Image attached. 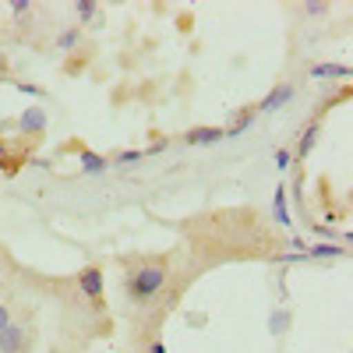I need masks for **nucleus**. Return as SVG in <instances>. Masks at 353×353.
<instances>
[{
  "label": "nucleus",
  "mask_w": 353,
  "mask_h": 353,
  "mask_svg": "<svg viewBox=\"0 0 353 353\" xmlns=\"http://www.w3.org/2000/svg\"><path fill=\"white\" fill-rule=\"evenodd\" d=\"M269 329H272V336H283V332L290 329V311H286V307H276V311H272Z\"/></svg>",
  "instance_id": "nucleus-14"
},
{
  "label": "nucleus",
  "mask_w": 353,
  "mask_h": 353,
  "mask_svg": "<svg viewBox=\"0 0 353 353\" xmlns=\"http://www.w3.org/2000/svg\"><path fill=\"white\" fill-rule=\"evenodd\" d=\"M166 149H170V141H166V138H156L149 149H145V156H159V152H166Z\"/></svg>",
  "instance_id": "nucleus-21"
},
{
  "label": "nucleus",
  "mask_w": 353,
  "mask_h": 353,
  "mask_svg": "<svg viewBox=\"0 0 353 353\" xmlns=\"http://www.w3.org/2000/svg\"><path fill=\"white\" fill-rule=\"evenodd\" d=\"M145 353H166V343L163 339H149L145 343Z\"/></svg>",
  "instance_id": "nucleus-22"
},
{
  "label": "nucleus",
  "mask_w": 353,
  "mask_h": 353,
  "mask_svg": "<svg viewBox=\"0 0 353 353\" xmlns=\"http://www.w3.org/2000/svg\"><path fill=\"white\" fill-rule=\"evenodd\" d=\"M251 124H254V110H237V113H233V121H230V128H223V134H226V138H237V134H244Z\"/></svg>",
  "instance_id": "nucleus-11"
},
{
  "label": "nucleus",
  "mask_w": 353,
  "mask_h": 353,
  "mask_svg": "<svg viewBox=\"0 0 353 353\" xmlns=\"http://www.w3.org/2000/svg\"><path fill=\"white\" fill-rule=\"evenodd\" d=\"M314 233H318V237H325V244H329V241L336 237V233H332V226H321V223L314 226Z\"/></svg>",
  "instance_id": "nucleus-23"
},
{
  "label": "nucleus",
  "mask_w": 353,
  "mask_h": 353,
  "mask_svg": "<svg viewBox=\"0 0 353 353\" xmlns=\"http://www.w3.org/2000/svg\"><path fill=\"white\" fill-rule=\"evenodd\" d=\"M346 248H336V244H311L304 248V261H325V258H343Z\"/></svg>",
  "instance_id": "nucleus-10"
},
{
  "label": "nucleus",
  "mask_w": 353,
  "mask_h": 353,
  "mask_svg": "<svg viewBox=\"0 0 353 353\" xmlns=\"http://www.w3.org/2000/svg\"><path fill=\"white\" fill-rule=\"evenodd\" d=\"M226 134H223V128H191L188 134H184V145H194V149H205V145H219Z\"/></svg>",
  "instance_id": "nucleus-5"
},
{
  "label": "nucleus",
  "mask_w": 353,
  "mask_h": 353,
  "mask_svg": "<svg viewBox=\"0 0 353 353\" xmlns=\"http://www.w3.org/2000/svg\"><path fill=\"white\" fill-rule=\"evenodd\" d=\"M14 321V311H11V301H0V332Z\"/></svg>",
  "instance_id": "nucleus-17"
},
{
  "label": "nucleus",
  "mask_w": 353,
  "mask_h": 353,
  "mask_svg": "<svg viewBox=\"0 0 353 353\" xmlns=\"http://www.w3.org/2000/svg\"><path fill=\"white\" fill-rule=\"evenodd\" d=\"M293 166V152L290 149H276V170H290Z\"/></svg>",
  "instance_id": "nucleus-20"
},
{
  "label": "nucleus",
  "mask_w": 353,
  "mask_h": 353,
  "mask_svg": "<svg viewBox=\"0 0 353 353\" xmlns=\"http://www.w3.org/2000/svg\"><path fill=\"white\" fill-rule=\"evenodd\" d=\"M32 343H36V329L32 321H11V325L0 332V353H32Z\"/></svg>",
  "instance_id": "nucleus-2"
},
{
  "label": "nucleus",
  "mask_w": 353,
  "mask_h": 353,
  "mask_svg": "<svg viewBox=\"0 0 353 353\" xmlns=\"http://www.w3.org/2000/svg\"><path fill=\"white\" fill-rule=\"evenodd\" d=\"M71 14L78 18V28L81 25H99V4H92V0H78V4H71Z\"/></svg>",
  "instance_id": "nucleus-8"
},
{
  "label": "nucleus",
  "mask_w": 353,
  "mask_h": 353,
  "mask_svg": "<svg viewBox=\"0 0 353 353\" xmlns=\"http://www.w3.org/2000/svg\"><path fill=\"white\" fill-rule=\"evenodd\" d=\"M272 216H276V226H283V230L293 226L290 209H286V188H276V191H272Z\"/></svg>",
  "instance_id": "nucleus-9"
},
{
  "label": "nucleus",
  "mask_w": 353,
  "mask_h": 353,
  "mask_svg": "<svg viewBox=\"0 0 353 353\" xmlns=\"http://www.w3.org/2000/svg\"><path fill=\"white\" fill-rule=\"evenodd\" d=\"M311 78H350V68L346 64H314Z\"/></svg>",
  "instance_id": "nucleus-13"
},
{
  "label": "nucleus",
  "mask_w": 353,
  "mask_h": 353,
  "mask_svg": "<svg viewBox=\"0 0 353 353\" xmlns=\"http://www.w3.org/2000/svg\"><path fill=\"white\" fill-rule=\"evenodd\" d=\"M293 92H297V88H293L290 81H279V85H272V92L258 103V110L261 113H276V110H283V106L293 103Z\"/></svg>",
  "instance_id": "nucleus-4"
},
{
  "label": "nucleus",
  "mask_w": 353,
  "mask_h": 353,
  "mask_svg": "<svg viewBox=\"0 0 353 353\" xmlns=\"http://www.w3.org/2000/svg\"><path fill=\"white\" fill-rule=\"evenodd\" d=\"M78 166H81V173H88V176H99V173L110 170V159L99 156V152H92V149H78Z\"/></svg>",
  "instance_id": "nucleus-7"
},
{
  "label": "nucleus",
  "mask_w": 353,
  "mask_h": 353,
  "mask_svg": "<svg viewBox=\"0 0 353 353\" xmlns=\"http://www.w3.org/2000/svg\"><path fill=\"white\" fill-rule=\"evenodd\" d=\"M78 43H81V28H78V25H68L64 32L57 36V50H61V53H71Z\"/></svg>",
  "instance_id": "nucleus-12"
},
{
  "label": "nucleus",
  "mask_w": 353,
  "mask_h": 353,
  "mask_svg": "<svg viewBox=\"0 0 353 353\" xmlns=\"http://www.w3.org/2000/svg\"><path fill=\"white\" fill-rule=\"evenodd\" d=\"M173 279V254H134L124 258V297L131 311H149Z\"/></svg>",
  "instance_id": "nucleus-1"
},
{
  "label": "nucleus",
  "mask_w": 353,
  "mask_h": 353,
  "mask_svg": "<svg viewBox=\"0 0 353 353\" xmlns=\"http://www.w3.org/2000/svg\"><path fill=\"white\" fill-rule=\"evenodd\" d=\"M14 85H18V92H25V96H36V99L46 96V88H39V85H28V81H14Z\"/></svg>",
  "instance_id": "nucleus-19"
},
{
  "label": "nucleus",
  "mask_w": 353,
  "mask_h": 353,
  "mask_svg": "<svg viewBox=\"0 0 353 353\" xmlns=\"http://www.w3.org/2000/svg\"><path fill=\"white\" fill-rule=\"evenodd\" d=\"M318 134H321V124H318V121H311V124L304 128L301 141H297V149H290V152H293V163H301V159H307V156H311V149L318 145Z\"/></svg>",
  "instance_id": "nucleus-6"
},
{
  "label": "nucleus",
  "mask_w": 353,
  "mask_h": 353,
  "mask_svg": "<svg viewBox=\"0 0 353 353\" xmlns=\"http://www.w3.org/2000/svg\"><path fill=\"white\" fill-rule=\"evenodd\" d=\"M307 18H321V14H329V4H318V0H311V4H304L301 8Z\"/></svg>",
  "instance_id": "nucleus-18"
},
{
  "label": "nucleus",
  "mask_w": 353,
  "mask_h": 353,
  "mask_svg": "<svg viewBox=\"0 0 353 353\" xmlns=\"http://www.w3.org/2000/svg\"><path fill=\"white\" fill-rule=\"evenodd\" d=\"M138 159H145V149H128V152H121V156H117L113 163H117V166H134Z\"/></svg>",
  "instance_id": "nucleus-15"
},
{
  "label": "nucleus",
  "mask_w": 353,
  "mask_h": 353,
  "mask_svg": "<svg viewBox=\"0 0 353 353\" xmlns=\"http://www.w3.org/2000/svg\"><path fill=\"white\" fill-rule=\"evenodd\" d=\"M46 128H50V117H46L43 106H28L18 117V134L21 138H39V134H46Z\"/></svg>",
  "instance_id": "nucleus-3"
},
{
  "label": "nucleus",
  "mask_w": 353,
  "mask_h": 353,
  "mask_svg": "<svg viewBox=\"0 0 353 353\" xmlns=\"http://www.w3.org/2000/svg\"><path fill=\"white\" fill-rule=\"evenodd\" d=\"M8 8H11L14 18H28V14H32V0H11Z\"/></svg>",
  "instance_id": "nucleus-16"
}]
</instances>
